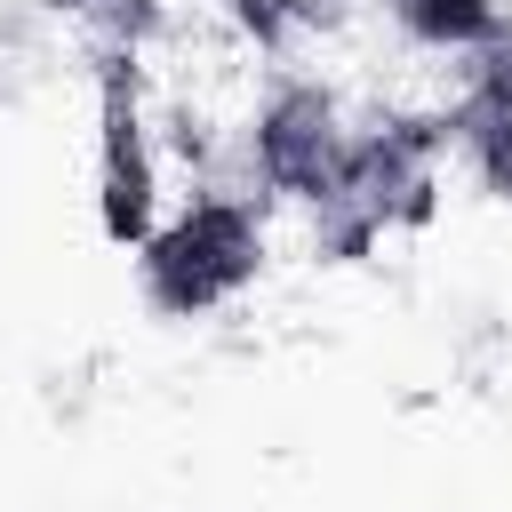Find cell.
<instances>
[{
	"label": "cell",
	"mask_w": 512,
	"mask_h": 512,
	"mask_svg": "<svg viewBox=\"0 0 512 512\" xmlns=\"http://www.w3.org/2000/svg\"><path fill=\"white\" fill-rule=\"evenodd\" d=\"M256 272H264V224L248 192H192V208L160 216V232L136 248L144 304L168 320H200L232 304Z\"/></svg>",
	"instance_id": "1"
},
{
	"label": "cell",
	"mask_w": 512,
	"mask_h": 512,
	"mask_svg": "<svg viewBox=\"0 0 512 512\" xmlns=\"http://www.w3.org/2000/svg\"><path fill=\"white\" fill-rule=\"evenodd\" d=\"M432 216V136L424 128H368L352 136L336 184L312 200V248L320 256H368L392 224Z\"/></svg>",
	"instance_id": "2"
},
{
	"label": "cell",
	"mask_w": 512,
	"mask_h": 512,
	"mask_svg": "<svg viewBox=\"0 0 512 512\" xmlns=\"http://www.w3.org/2000/svg\"><path fill=\"white\" fill-rule=\"evenodd\" d=\"M96 232L128 256L160 232V152L136 56H96Z\"/></svg>",
	"instance_id": "3"
},
{
	"label": "cell",
	"mask_w": 512,
	"mask_h": 512,
	"mask_svg": "<svg viewBox=\"0 0 512 512\" xmlns=\"http://www.w3.org/2000/svg\"><path fill=\"white\" fill-rule=\"evenodd\" d=\"M344 152H352V128L320 80H280L248 120V184H264L296 208H312L336 184Z\"/></svg>",
	"instance_id": "4"
},
{
	"label": "cell",
	"mask_w": 512,
	"mask_h": 512,
	"mask_svg": "<svg viewBox=\"0 0 512 512\" xmlns=\"http://www.w3.org/2000/svg\"><path fill=\"white\" fill-rule=\"evenodd\" d=\"M392 24L416 40V48H456V56H480L496 32H504V0H384Z\"/></svg>",
	"instance_id": "5"
},
{
	"label": "cell",
	"mask_w": 512,
	"mask_h": 512,
	"mask_svg": "<svg viewBox=\"0 0 512 512\" xmlns=\"http://www.w3.org/2000/svg\"><path fill=\"white\" fill-rule=\"evenodd\" d=\"M64 24H80V40L96 48V56H144L152 48V32H160V0H48Z\"/></svg>",
	"instance_id": "6"
},
{
	"label": "cell",
	"mask_w": 512,
	"mask_h": 512,
	"mask_svg": "<svg viewBox=\"0 0 512 512\" xmlns=\"http://www.w3.org/2000/svg\"><path fill=\"white\" fill-rule=\"evenodd\" d=\"M456 136H464V160H472L480 192L512 200V120H480V112H456Z\"/></svg>",
	"instance_id": "7"
},
{
	"label": "cell",
	"mask_w": 512,
	"mask_h": 512,
	"mask_svg": "<svg viewBox=\"0 0 512 512\" xmlns=\"http://www.w3.org/2000/svg\"><path fill=\"white\" fill-rule=\"evenodd\" d=\"M464 112L480 120H512V24L472 56V88H464Z\"/></svg>",
	"instance_id": "8"
}]
</instances>
